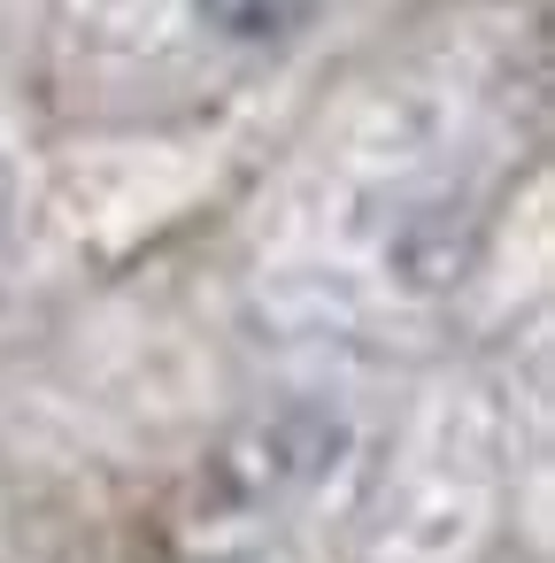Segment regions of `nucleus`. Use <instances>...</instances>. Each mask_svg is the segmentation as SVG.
<instances>
[{"mask_svg":"<svg viewBox=\"0 0 555 563\" xmlns=\"http://www.w3.org/2000/svg\"><path fill=\"white\" fill-rule=\"evenodd\" d=\"M201 16H209L224 40L263 47V40H286V32L309 16V0H201Z\"/></svg>","mask_w":555,"mask_h":563,"instance_id":"nucleus-1","label":"nucleus"},{"mask_svg":"<svg viewBox=\"0 0 555 563\" xmlns=\"http://www.w3.org/2000/svg\"><path fill=\"white\" fill-rule=\"evenodd\" d=\"M0 232H9V170H0Z\"/></svg>","mask_w":555,"mask_h":563,"instance_id":"nucleus-2","label":"nucleus"}]
</instances>
